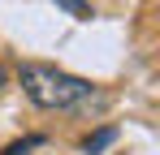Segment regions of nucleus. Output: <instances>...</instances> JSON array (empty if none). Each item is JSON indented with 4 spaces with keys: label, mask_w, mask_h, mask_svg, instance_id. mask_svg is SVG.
Segmentation results:
<instances>
[{
    "label": "nucleus",
    "mask_w": 160,
    "mask_h": 155,
    "mask_svg": "<svg viewBox=\"0 0 160 155\" xmlns=\"http://www.w3.org/2000/svg\"><path fill=\"white\" fill-rule=\"evenodd\" d=\"M22 91L39 108H74V103L91 99L87 78H74L65 69H52V65H26L22 69Z\"/></svg>",
    "instance_id": "nucleus-1"
},
{
    "label": "nucleus",
    "mask_w": 160,
    "mask_h": 155,
    "mask_svg": "<svg viewBox=\"0 0 160 155\" xmlns=\"http://www.w3.org/2000/svg\"><path fill=\"white\" fill-rule=\"evenodd\" d=\"M108 142H112V129H104V134H95V138H87V151L95 155V151H104Z\"/></svg>",
    "instance_id": "nucleus-3"
},
{
    "label": "nucleus",
    "mask_w": 160,
    "mask_h": 155,
    "mask_svg": "<svg viewBox=\"0 0 160 155\" xmlns=\"http://www.w3.org/2000/svg\"><path fill=\"white\" fill-rule=\"evenodd\" d=\"M4 86H9V73H4V69H0V91H4Z\"/></svg>",
    "instance_id": "nucleus-4"
},
{
    "label": "nucleus",
    "mask_w": 160,
    "mask_h": 155,
    "mask_svg": "<svg viewBox=\"0 0 160 155\" xmlns=\"http://www.w3.org/2000/svg\"><path fill=\"white\" fill-rule=\"evenodd\" d=\"M56 4H61V9H69L74 17H91V4H87V0H56Z\"/></svg>",
    "instance_id": "nucleus-2"
}]
</instances>
